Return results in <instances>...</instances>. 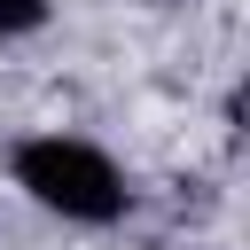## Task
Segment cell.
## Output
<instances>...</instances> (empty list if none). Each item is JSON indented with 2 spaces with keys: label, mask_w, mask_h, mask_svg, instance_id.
I'll use <instances>...</instances> for the list:
<instances>
[{
  "label": "cell",
  "mask_w": 250,
  "mask_h": 250,
  "mask_svg": "<svg viewBox=\"0 0 250 250\" xmlns=\"http://www.w3.org/2000/svg\"><path fill=\"white\" fill-rule=\"evenodd\" d=\"M16 188H23L31 203L62 211V219H86V227H109V219L125 211V172H117L102 148L62 141V133L16 148Z\"/></svg>",
  "instance_id": "6da1fadb"
},
{
  "label": "cell",
  "mask_w": 250,
  "mask_h": 250,
  "mask_svg": "<svg viewBox=\"0 0 250 250\" xmlns=\"http://www.w3.org/2000/svg\"><path fill=\"white\" fill-rule=\"evenodd\" d=\"M39 16H47V0H0V39L8 31H31Z\"/></svg>",
  "instance_id": "7a4b0ae2"
}]
</instances>
